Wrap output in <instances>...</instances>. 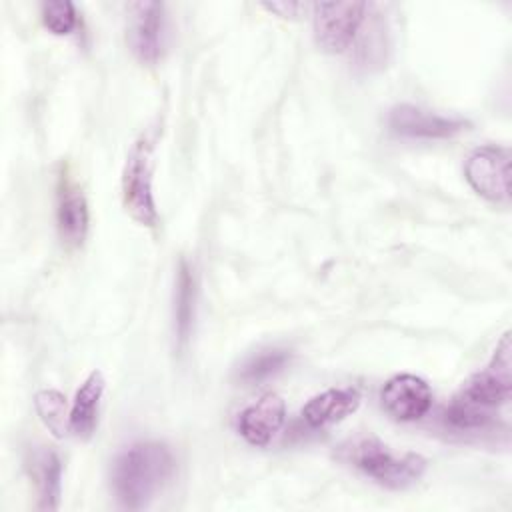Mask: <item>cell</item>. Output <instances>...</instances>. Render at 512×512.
<instances>
[{
	"label": "cell",
	"instance_id": "obj_1",
	"mask_svg": "<svg viewBox=\"0 0 512 512\" xmlns=\"http://www.w3.org/2000/svg\"><path fill=\"white\" fill-rule=\"evenodd\" d=\"M510 334L504 332L490 362L470 376L448 404L444 416L452 428L476 430L488 426L496 412L510 402Z\"/></svg>",
	"mask_w": 512,
	"mask_h": 512
},
{
	"label": "cell",
	"instance_id": "obj_2",
	"mask_svg": "<svg viewBox=\"0 0 512 512\" xmlns=\"http://www.w3.org/2000/svg\"><path fill=\"white\" fill-rule=\"evenodd\" d=\"M176 470L172 450L164 442H136L112 462L110 482L122 508L142 510L168 484Z\"/></svg>",
	"mask_w": 512,
	"mask_h": 512
},
{
	"label": "cell",
	"instance_id": "obj_3",
	"mask_svg": "<svg viewBox=\"0 0 512 512\" xmlns=\"http://www.w3.org/2000/svg\"><path fill=\"white\" fill-rule=\"evenodd\" d=\"M338 458L384 488L404 490L426 472V458L416 452H394L376 436H356L338 446Z\"/></svg>",
	"mask_w": 512,
	"mask_h": 512
},
{
	"label": "cell",
	"instance_id": "obj_4",
	"mask_svg": "<svg viewBox=\"0 0 512 512\" xmlns=\"http://www.w3.org/2000/svg\"><path fill=\"white\" fill-rule=\"evenodd\" d=\"M154 144L142 134L128 150L122 174H120V196L126 214L146 228H156L160 222L156 200H154Z\"/></svg>",
	"mask_w": 512,
	"mask_h": 512
},
{
	"label": "cell",
	"instance_id": "obj_5",
	"mask_svg": "<svg viewBox=\"0 0 512 512\" xmlns=\"http://www.w3.org/2000/svg\"><path fill=\"white\" fill-rule=\"evenodd\" d=\"M366 2H318L312 4L314 40L318 48L330 54L348 50L366 18Z\"/></svg>",
	"mask_w": 512,
	"mask_h": 512
},
{
	"label": "cell",
	"instance_id": "obj_6",
	"mask_svg": "<svg viewBox=\"0 0 512 512\" xmlns=\"http://www.w3.org/2000/svg\"><path fill=\"white\" fill-rule=\"evenodd\" d=\"M464 176L472 190L494 204L510 200V150L486 144L472 150L464 162Z\"/></svg>",
	"mask_w": 512,
	"mask_h": 512
},
{
	"label": "cell",
	"instance_id": "obj_7",
	"mask_svg": "<svg viewBox=\"0 0 512 512\" xmlns=\"http://www.w3.org/2000/svg\"><path fill=\"white\" fill-rule=\"evenodd\" d=\"M388 126L394 134L418 140H444L468 130L470 122L460 116H444L414 104H396L388 112Z\"/></svg>",
	"mask_w": 512,
	"mask_h": 512
},
{
	"label": "cell",
	"instance_id": "obj_8",
	"mask_svg": "<svg viewBox=\"0 0 512 512\" xmlns=\"http://www.w3.org/2000/svg\"><path fill=\"white\" fill-rule=\"evenodd\" d=\"M128 44L142 64H156L164 48V4L132 2L128 6Z\"/></svg>",
	"mask_w": 512,
	"mask_h": 512
},
{
	"label": "cell",
	"instance_id": "obj_9",
	"mask_svg": "<svg viewBox=\"0 0 512 512\" xmlns=\"http://www.w3.org/2000/svg\"><path fill=\"white\" fill-rule=\"evenodd\" d=\"M90 224L88 202L82 188L62 172L56 184V230L66 248H80Z\"/></svg>",
	"mask_w": 512,
	"mask_h": 512
},
{
	"label": "cell",
	"instance_id": "obj_10",
	"mask_svg": "<svg viewBox=\"0 0 512 512\" xmlns=\"http://www.w3.org/2000/svg\"><path fill=\"white\" fill-rule=\"evenodd\" d=\"M380 402L394 420L414 422L430 410L432 390L416 374H396L382 386Z\"/></svg>",
	"mask_w": 512,
	"mask_h": 512
},
{
	"label": "cell",
	"instance_id": "obj_11",
	"mask_svg": "<svg viewBox=\"0 0 512 512\" xmlns=\"http://www.w3.org/2000/svg\"><path fill=\"white\" fill-rule=\"evenodd\" d=\"M284 420H286L284 400L278 394L268 392L238 414L236 428H238V434L248 444L268 446L284 426Z\"/></svg>",
	"mask_w": 512,
	"mask_h": 512
},
{
	"label": "cell",
	"instance_id": "obj_12",
	"mask_svg": "<svg viewBox=\"0 0 512 512\" xmlns=\"http://www.w3.org/2000/svg\"><path fill=\"white\" fill-rule=\"evenodd\" d=\"M360 392L352 386L328 388L316 396H312L304 408L302 418L310 428H326L336 422H342L346 416L358 410Z\"/></svg>",
	"mask_w": 512,
	"mask_h": 512
},
{
	"label": "cell",
	"instance_id": "obj_13",
	"mask_svg": "<svg viewBox=\"0 0 512 512\" xmlns=\"http://www.w3.org/2000/svg\"><path fill=\"white\" fill-rule=\"evenodd\" d=\"M104 376L100 370H94L86 376V380L76 390L72 408H70V432L80 438L88 440L96 426H98V412L100 400L104 394Z\"/></svg>",
	"mask_w": 512,
	"mask_h": 512
},
{
	"label": "cell",
	"instance_id": "obj_14",
	"mask_svg": "<svg viewBox=\"0 0 512 512\" xmlns=\"http://www.w3.org/2000/svg\"><path fill=\"white\" fill-rule=\"evenodd\" d=\"M26 464L38 490V508L56 510L60 504V492H62L60 456L50 448H36L30 452Z\"/></svg>",
	"mask_w": 512,
	"mask_h": 512
},
{
	"label": "cell",
	"instance_id": "obj_15",
	"mask_svg": "<svg viewBox=\"0 0 512 512\" xmlns=\"http://www.w3.org/2000/svg\"><path fill=\"white\" fill-rule=\"evenodd\" d=\"M196 276L186 260H180L174 290V334L178 346H186L196 318Z\"/></svg>",
	"mask_w": 512,
	"mask_h": 512
},
{
	"label": "cell",
	"instance_id": "obj_16",
	"mask_svg": "<svg viewBox=\"0 0 512 512\" xmlns=\"http://www.w3.org/2000/svg\"><path fill=\"white\" fill-rule=\"evenodd\" d=\"M290 350L282 346H270L248 356L236 370V380L246 386L262 384L278 376L290 364Z\"/></svg>",
	"mask_w": 512,
	"mask_h": 512
},
{
	"label": "cell",
	"instance_id": "obj_17",
	"mask_svg": "<svg viewBox=\"0 0 512 512\" xmlns=\"http://www.w3.org/2000/svg\"><path fill=\"white\" fill-rule=\"evenodd\" d=\"M34 406L42 424L56 438H64L70 432V412L66 408V398L58 390H40L34 398Z\"/></svg>",
	"mask_w": 512,
	"mask_h": 512
},
{
	"label": "cell",
	"instance_id": "obj_18",
	"mask_svg": "<svg viewBox=\"0 0 512 512\" xmlns=\"http://www.w3.org/2000/svg\"><path fill=\"white\" fill-rule=\"evenodd\" d=\"M40 16L42 24L56 36L70 34L76 28V8L68 0L42 2Z\"/></svg>",
	"mask_w": 512,
	"mask_h": 512
},
{
	"label": "cell",
	"instance_id": "obj_19",
	"mask_svg": "<svg viewBox=\"0 0 512 512\" xmlns=\"http://www.w3.org/2000/svg\"><path fill=\"white\" fill-rule=\"evenodd\" d=\"M268 12L278 14L280 18H298L302 16V12H306L308 8H312L306 2H264L262 4Z\"/></svg>",
	"mask_w": 512,
	"mask_h": 512
}]
</instances>
